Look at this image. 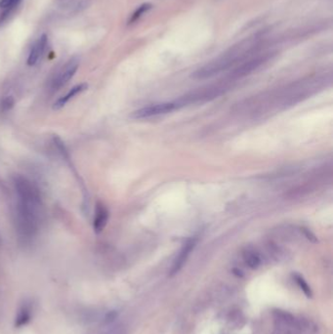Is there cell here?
<instances>
[{"mask_svg": "<svg viewBox=\"0 0 333 334\" xmlns=\"http://www.w3.org/2000/svg\"><path fill=\"white\" fill-rule=\"evenodd\" d=\"M17 192L18 231L25 239L33 238L38 229L41 199L39 191L30 180L17 176L14 180Z\"/></svg>", "mask_w": 333, "mask_h": 334, "instance_id": "cell-1", "label": "cell"}, {"mask_svg": "<svg viewBox=\"0 0 333 334\" xmlns=\"http://www.w3.org/2000/svg\"><path fill=\"white\" fill-rule=\"evenodd\" d=\"M263 40V35H255L241 40L238 44L227 50L221 56L196 71L191 77L195 79H206L226 71L255 53L260 47Z\"/></svg>", "mask_w": 333, "mask_h": 334, "instance_id": "cell-2", "label": "cell"}, {"mask_svg": "<svg viewBox=\"0 0 333 334\" xmlns=\"http://www.w3.org/2000/svg\"><path fill=\"white\" fill-rule=\"evenodd\" d=\"M272 57V53H262L257 56H250L247 59L242 61L238 67L231 72L230 79L235 80L244 77L260 68L264 63H266Z\"/></svg>", "mask_w": 333, "mask_h": 334, "instance_id": "cell-3", "label": "cell"}, {"mask_svg": "<svg viewBox=\"0 0 333 334\" xmlns=\"http://www.w3.org/2000/svg\"><path fill=\"white\" fill-rule=\"evenodd\" d=\"M179 106L176 102H167V103H159L155 104L149 107L140 108L133 113L132 118L136 120H144L150 119L153 117H157L160 115H166L175 109H178Z\"/></svg>", "mask_w": 333, "mask_h": 334, "instance_id": "cell-4", "label": "cell"}, {"mask_svg": "<svg viewBox=\"0 0 333 334\" xmlns=\"http://www.w3.org/2000/svg\"><path fill=\"white\" fill-rule=\"evenodd\" d=\"M78 67H79V60L78 59L72 58V59L69 61L63 67V69L60 71L58 75L53 80L52 89L53 90H59L60 88H62L64 85L68 84L73 77L75 72H77Z\"/></svg>", "mask_w": 333, "mask_h": 334, "instance_id": "cell-5", "label": "cell"}, {"mask_svg": "<svg viewBox=\"0 0 333 334\" xmlns=\"http://www.w3.org/2000/svg\"><path fill=\"white\" fill-rule=\"evenodd\" d=\"M197 244V239L196 238H190L188 239L183 247L181 248V250L179 252L177 258L175 259V261L173 263L172 269H171V275L177 274L179 271L183 268V266L185 265L186 261L188 260L189 256H190V252L193 250V248L196 247Z\"/></svg>", "mask_w": 333, "mask_h": 334, "instance_id": "cell-6", "label": "cell"}, {"mask_svg": "<svg viewBox=\"0 0 333 334\" xmlns=\"http://www.w3.org/2000/svg\"><path fill=\"white\" fill-rule=\"evenodd\" d=\"M108 217H109V213L107 206L102 203H97L94 221H93V229L96 234H100L104 231V229L107 226Z\"/></svg>", "mask_w": 333, "mask_h": 334, "instance_id": "cell-7", "label": "cell"}, {"mask_svg": "<svg viewBox=\"0 0 333 334\" xmlns=\"http://www.w3.org/2000/svg\"><path fill=\"white\" fill-rule=\"evenodd\" d=\"M87 89H88V84H77V85L73 86L72 89L66 95L62 96L60 99H58L54 103L53 109L59 110L61 108H63L74 97H76L77 95H80L81 93H84V91H86Z\"/></svg>", "mask_w": 333, "mask_h": 334, "instance_id": "cell-8", "label": "cell"}, {"mask_svg": "<svg viewBox=\"0 0 333 334\" xmlns=\"http://www.w3.org/2000/svg\"><path fill=\"white\" fill-rule=\"evenodd\" d=\"M46 45H47V36L46 35H42L34 44V46L32 47V50L30 52V55L27 58L29 66H35L37 64V62L42 57Z\"/></svg>", "mask_w": 333, "mask_h": 334, "instance_id": "cell-9", "label": "cell"}, {"mask_svg": "<svg viewBox=\"0 0 333 334\" xmlns=\"http://www.w3.org/2000/svg\"><path fill=\"white\" fill-rule=\"evenodd\" d=\"M32 318V313H31V308L26 305H24L18 311V314L16 316L15 320V326L20 328L22 326L25 325L27 322L31 321Z\"/></svg>", "mask_w": 333, "mask_h": 334, "instance_id": "cell-10", "label": "cell"}, {"mask_svg": "<svg viewBox=\"0 0 333 334\" xmlns=\"http://www.w3.org/2000/svg\"><path fill=\"white\" fill-rule=\"evenodd\" d=\"M243 258H244V261L246 263V265L253 270L257 269L261 265L260 256L258 255L257 252H255L253 249L246 248L245 250L243 251Z\"/></svg>", "mask_w": 333, "mask_h": 334, "instance_id": "cell-11", "label": "cell"}, {"mask_svg": "<svg viewBox=\"0 0 333 334\" xmlns=\"http://www.w3.org/2000/svg\"><path fill=\"white\" fill-rule=\"evenodd\" d=\"M295 279H296V282H297L299 287L303 290V292L306 294V296L307 297H312V295H313L312 290L308 286V284L305 282V280L300 275H295Z\"/></svg>", "mask_w": 333, "mask_h": 334, "instance_id": "cell-12", "label": "cell"}, {"mask_svg": "<svg viewBox=\"0 0 333 334\" xmlns=\"http://www.w3.org/2000/svg\"><path fill=\"white\" fill-rule=\"evenodd\" d=\"M19 2H20V0H0V9H3L6 12H8L9 10L14 8Z\"/></svg>", "mask_w": 333, "mask_h": 334, "instance_id": "cell-13", "label": "cell"}, {"mask_svg": "<svg viewBox=\"0 0 333 334\" xmlns=\"http://www.w3.org/2000/svg\"><path fill=\"white\" fill-rule=\"evenodd\" d=\"M149 8H150V7H149L148 5H143V6H141L136 12L133 14V16H132V18H131L130 20L131 23L134 22V21H136L139 17H141V15H143L144 13L146 12Z\"/></svg>", "mask_w": 333, "mask_h": 334, "instance_id": "cell-14", "label": "cell"}, {"mask_svg": "<svg viewBox=\"0 0 333 334\" xmlns=\"http://www.w3.org/2000/svg\"><path fill=\"white\" fill-rule=\"evenodd\" d=\"M14 105V100L12 97H6L5 99H3L1 107L3 108V110H8L13 107Z\"/></svg>", "mask_w": 333, "mask_h": 334, "instance_id": "cell-15", "label": "cell"}, {"mask_svg": "<svg viewBox=\"0 0 333 334\" xmlns=\"http://www.w3.org/2000/svg\"><path fill=\"white\" fill-rule=\"evenodd\" d=\"M303 232H304V235L306 236V238L307 239H309V240H311V241H313V242H317L318 241V239H317V238H316V236L310 231V230H308V229H305V228H303V230H302Z\"/></svg>", "mask_w": 333, "mask_h": 334, "instance_id": "cell-16", "label": "cell"}, {"mask_svg": "<svg viewBox=\"0 0 333 334\" xmlns=\"http://www.w3.org/2000/svg\"><path fill=\"white\" fill-rule=\"evenodd\" d=\"M117 316H118V314H117V312H115V311H113V312L108 313V314H107V322H113V321H114V320L117 318Z\"/></svg>", "mask_w": 333, "mask_h": 334, "instance_id": "cell-17", "label": "cell"}]
</instances>
